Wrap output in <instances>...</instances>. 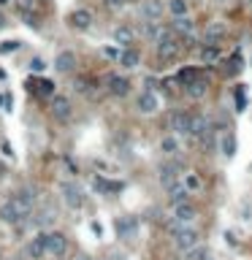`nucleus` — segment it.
<instances>
[{
    "label": "nucleus",
    "mask_w": 252,
    "mask_h": 260,
    "mask_svg": "<svg viewBox=\"0 0 252 260\" xmlns=\"http://www.w3.org/2000/svg\"><path fill=\"white\" fill-rule=\"evenodd\" d=\"M33 203H36L33 190H19L14 198L0 203V222L17 225V222H22V219H28L33 214Z\"/></svg>",
    "instance_id": "nucleus-1"
},
{
    "label": "nucleus",
    "mask_w": 252,
    "mask_h": 260,
    "mask_svg": "<svg viewBox=\"0 0 252 260\" xmlns=\"http://www.w3.org/2000/svg\"><path fill=\"white\" fill-rule=\"evenodd\" d=\"M195 217H198V209L190 201L187 203H179V206H174V217H171V222H168V230L174 233L179 228H187V225L195 222Z\"/></svg>",
    "instance_id": "nucleus-2"
},
{
    "label": "nucleus",
    "mask_w": 252,
    "mask_h": 260,
    "mask_svg": "<svg viewBox=\"0 0 252 260\" xmlns=\"http://www.w3.org/2000/svg\"><path fill=\"white\" fill-rule=\"evenodd\" d=\"M157 57H160L163 60V63H168V60H174L176 55H179V52H182V41H179V38L174 36V33H165V36H160V38H157Z\"/></svg>",
    "instance_id": "nucleus-3"
},
{
    "label": "nucleus",
    "mask_w": 252,
    "mask_h": 260,
    "mask_svg": "<svg viewBox=\"0 0 252 260\" xmlns=\"http://www.w3.org/2000/svg\"><path fill=\"white\" fill-rule=\"evenodd\" d=\"M195 244H201V233H198L195 228H179L174 230V246L179 252H187V249H193Z\"/></svg>",
    "instance_id": "nucleus-4"
},
{
    "label": "nucleus",
    "mask_w": 252,
    "mask_h": 260,
    "mask_svg": "<svg viewBox=\"0 0 252 260\" xmlns=\"http://www.w3.org/2000/svg\"><path fill=\"white\" fill-rule=\"evenodd\" d=\"M60 192H63V201H65V206H68V209H82V206H84V192H82V187H79V184L63 182Z\"/></svg>",
    "instance_id": "nucleus-5"
},
{
    "label": "nucleus",
    "mask_w": 252,
    "mask_h": 260,
    "mask_svg": "<svg viewBox=\"0 0 252 260\" xmlns=\"http://www.w3.org/2000/svg\"><path fill=\"white\" fill-rule=\"evenodd\" d=\"M65 249H68V238H65V233H60V230L46 233V252H49V255L63 257Z\"/></svg>",
    "instance_id": "nucleus-6"
},
{
    "label": "nucleus",
    "mask_w": 252,
    "mask_h": 260,
    "mask_svg": "<svg viewBox=\"0 0 252 260\" xmlns=\"http://www.w3.org/2000/svg\"><path fill=\"white\" fill-rule=\"evenodd\" d=\"M190 128H193V114H187V111H174L171 114V130L176 136H190Z\"/></svg>",
    "instance_id": "nucleus-7"
},
{
    "label": "nucleus",
    "mask_w": 252,
    "mask_h": 260,
    "mask_svg": "<svg viewBox=\"0 0 252 260\" xmlns=\"http://www.w3.org/2000/svg\"><path fill=\"white\" fill-rule=\"evenodd\" d=\"M106 90H109L114 98H125L130 92V82L125 76H119V73H111L109 82H106Z\"/></svg>",
    "instance_id": "nucleus-8"
},
{
    "label": "nucleus",
    "mask_w": 252,
    "mask_h": 260,
    "mask_svg": "<svg viewBox=\"0 0 252 260\" xmlns=\"http://www.w3.org/2000/svg\"><path fill=\"white\" fill-rule=\"evenodd\" d=\"M52 114H55L57 122H65V119H71V114H74V109H71V101L63 95H55L52 98Z\"/></svg>",
    "instance_id": "nucleus-9"
},
{
    "label": "nucleus",
    "mask_w": 252,
    "mask_h": 260,
    "mask_svg": "<svg viewBox=\"0 0 252 260\" xmlns=\"http://www.w3.org/2000/svg\"><path fill=\"white\" fill-rule=\"evenodd\" d=\"M136 106H138V111H141V114H155V111L160 109V101H157V95L152 90H144L141 95H138Z\"/></svg>",
    "instance_id": "nucleus-10"
},
{
    "label": "nucleus",
    "mask_w": 252,
    "mask_h": 260,
    "mask_svg": "<svg viewBox=\"0 0 252 260\" xmlns=\"http://www.w3.org/2000/svg\"><path fill=\"white\" fill-rule=\"evenodd\" d=\"M68 25L74 30H90L92 28V14L87 9H76V11H71V14H68Z\"/></svg>",
    "instance_id": "nucleus-11"
},
{
    "label": "nucleus",
    "mask_w": 252,
    "mask_h": 260,
    "mask_svg": "<svg viewBox=\"0 0 252 260\" xmlns=\"http://www.w3.org/2000/svg\"><path fill=\"white\" fill-rule=\"evenodd\" d=\"M25 252H28V257H33V260H44V255H49V252H46V230L38 233V236L28 244Z\"/></svg>",
    "instance_id": "nucleus-12"
},
{
    "label": "nucleus",
    "mask_w": 252,
    "mask_h": 260,
    "mask_svg": "<svg viewBox=\"0 0 252 260\" xmlns=\"http://www.w3.org/2000/svg\"><path fill=\"white\" fill-rule=\"evenodd\" d=\"M138 63H141V55H138V49H133V46H125L122 52H119V65L128 71L138 68Z\"/></svg>",
    "instance_id": "nucleus-13"
},
{
    "label": "nucleus",
    "mask_w": 252,
    "mask_h": 260,
    "mask_svg": "<svg viewBox=\"0 0 252 260\" xmlns=\"http://www.w3.org/2000/svg\"><path fill=\"white\" fill-rule=\"evenodd\" d=\"M187 201H190V190L184 187V182L171 184V187H168V203L179 206V203H187Z\"/></svg>",
    "instance_id": "nucleus-14"
},
{
    "label": "nucleus",
    "mask_w": 252,
    "mask_h": 260,
    "mask_svg": "<svg viewBox=\"0 0 252 260\" xmlns=\"http://www.w3.org/2000/svg\"><path fill=\"white\" fill-rule=\"evenodd\" d=\"M55 68L60 73H74L76 71V55L74 52H60L57 60H55Z\"/></svg>",
    "instance_id": "nucleus-15"
},
{
    "label": "nucleus",
    "mask_w": 252,
    "mask_h": 260,
    "mask_svg": "<svg viewBox=\"0 0 252 260\" xmlns=\"http://www.w3.org/2000/svg\"><path fill=\"white\" fill-rule=\"evenodd\" d=\"M141 17L144 19H160L163 17V0H141Z\"/></svg>",
    "instance_id": "nucleus-16"
},
{
    "label": "nucleus",
    "mask_w": 252,
    "mask_h": 260,
    "mask_svg": "<svg viewBox=\"0 0 252 260\" xmlns=\"http://www.w3.org/2000/svg\"><path fill=\"white\" fill-rule=\"evenodd\" d=\"M225 25L222 22H211V25H206V33H203V44H209V46H214L220 38L225 36Z\"/></svg>",
    "instance_id": "nucleus-17"
},
{
    "label": "nucleus",
    "mask_w": 252,
    "mask_h": 260,
    "mask_svg": "<svg viewBox=\"0 0 252 260\" xmlns=\"http://www.w3.org/2000/svg\"><path fill=\"white\" fill-rule=\"evenodd\" d=\"M176 176H179V165L176 163H168V165H163V168H160V184L165 190H168L171 184H176Z\"/></svg>",
    "instance_id": "nucleus-18"
},
{
    "label": "nucleus",
    "mask_w": 252,
    "mask_h": 260,
    "mask_svg": "<svg viewBox=\"0 0 252 260\" xmlns=\"http://www.w3.org/2000/svg\"><path fill=\"white\" fill-rule=\"evenodd\" d=\"M114 41L117 44H122V46H130L136 41V33H133V28H128V25H119V28H114Z\"/></svg>",
    "instance_id": "nucleus-19"
},
{
    "label": "nucleus",
    "mask_w": 252,
    "mask_h": 260,
    "mask_svg": "<svg viewBox=\"0 0 252 260\" xmlns=\"http://www.w3.org/2000/svg\"><path fill=\"white\" fill-rule=\"evenodd\" d=\"M30 84L38 98H55V82L52 79H38V82H30Z\"/></svg>",
    "instance_id": "nucleus-20"
},
{
    "label": "nucleus",
    "mask_w": 252,
    "mask_h": 260,
    "mask_svg": "<svg viewBox=\"0 0 252 260\" xmlns=\"http://www.w3.org/2000/svg\"><path fill=\"white\" fill-rule=\"evenodd\" d=\"M174 33H182V36H193L195 33V22L190 17H174Z\"/></svg>",
    "instance_id": "nucleus-21"
},
{
    "label": "nucleus",
    "mask_w": 252,
    "mask_h": 260,
    "mask_svg": "<svg viewBox=\"0 0 252 260\" xmlns=\"http://www.w3.org/2000/svg\"><path fill=\"white\" fill-rule=\"evenodd\" d=\"M184 90H187V95H190V98H195V101H198V98H203V95H206L209 82H206V79H195V82H193V84H187Z\"/></svg>",
    "instance_id": "nucleus-22"
},
{
    "label": "nucleus",
    "mask_w": 252,
    "mask_h": 260,
    "mask_svg": "<svg viewBox=\"0 0 252 260\" xmlns=\"http://www.w3.org/2000/svg\"><path fill=\"white\" fill-rule=\"evenodd\" d=\"M206 133H209V119H206V117H193V128H190V136L206 138Z\"/></svg>",
    "instance_id": "nucleus-23"
},
{
    "label": "nucleus",
    "mask_w": 252,
    "mask_h": 260,
    "mask_svg": "<svg viewBox=\"0 0 252 260\" xmlns=\"http://www.w3.org/2000/svg\"><path fill=\"white\" fill-rule=\"evenodd\" d=\"M182 257L184 260H209V249H206V246H201V244H195L193 249L182 252Z\"/></svg>",
    "instance_id": "nucleus-24"
},
{
    "label": "nucleus",
    "mask_w": 252,
    "mask_h": 260,
    "mask_svg": "<svg viewBox=\"0 0 252 260\" xmlns=\"http://www.w3.org/2000/svg\"><path fill=\"white\" fill-rule=\"evenodd\" d=\"M160 152H163V155H176V152H179L176 136H163L160 138Z\"/></svg>",
    "instance_id": "nucleus-25"
},
{
    "label": "nucleus",
    "mask_w": 252,
    "mask_h": 260,
    "mask_svg": "<svg viewBox=\"0 0 252 260\" xmlns=\"http://www.w3.org/2000/svg\"><path fill=\"white\" fill-rule=\"evenodd\" d=\"M217 60H220V52H217L214 46H209V44H206V46L201 49V63H203V65H214Z\"/></svg>",
    "instance_id": "nucleus-26"
},
{
    "label": "nucleus",
    "mask_w": 252,
    "mask_h": 260,
    "mask_svg": "<svg viewBox=\"0 0 252 260\" xmlns=\"http://www.w3.org/2000/svg\"><path fill=\"white\" fill-rule=\"evenodd\" d=\"M171 17H187V0H168Z\"/></svg>",
    "instance_id": "nucleus-27"
},
{
    "label": "nucleus",
    "mask_w": 252,
    "mask_h": 260,
    "mask_svg": "<svg viewBox=\"0 0 252 260\" xmlns=\"http://www.w3.org/2000/svg\"><path fill=\"white\" fill-rule=\"evenodd\" d=\"M184 187H187L190 192H198V190L203 187L201 176H198V173H184Z\"/></svg>",
    "instance_id": "nucleus-28"
},
{
    "label": "nucleus",
    "mask_w": 252,
    "mask_h": 260,
    "mask_svg": "<svg viewBox=\"0 0 252 260\" xmlns=\"http://www.w3.org/2000/svg\"><path fill=\"white\" fill-rule=\"evenodd\" d=\"M195 79H201V73H198L195 68H182V71H179V82H182L184 87H187V84H193Z\"/></svg>",
    "instance_id": "nucleus-29"
},
{
    "label": "nucleus",
    "mask_w": 252,
    "mask_h": 260,
    "mask_svg": "<svg viewBox=\"0 0 252 260\" xmlns=\"http://www.w3.org/2000/svg\"><path fill=\"white\" fill-rule=\"evenodd\" d=\"M133 230H136L133 219H119V222H117V233H119V236H128V233H133Z\"/></svg>",
    "instance_id": "nucleus-30"
},
{
    "label": "nucleus",
    "mask_w": 252,
    "mask_h": 260,
    "mask_svg": "<svg viewBox=\"0 0 252 260\" xmlns=\"http://www.w3.org/2000/svg\"><path fill=\"white\" fill-rule=\"evenodd\" d=\"M233 149H236V141H233V136H225L222 138V155H233Z\"/></svg>",
    "instance_id": "nucleus-31"
},
{
    "label": "nucleus",
    "mask_w": 252,
    "mask_h": 260,
    "mask_svg": "<svg viewBox=\"0 0 252 260\" xmlns=\"http://www.w3.org/2000/svg\"><path fill=\"white\" fill-rule=\"evenodd\" d=\"M19 49V41H6V44H0V55H11V52H17Z\"/></svg>",
    "instance_id": "nucleus-32"
},
{
    "label": "nucleus",
    "mask_w": 252,
    "mask_h": 260,
    "mask_svg": "<svg viewBox=\"0 0 252 260\" xmlns=\"http://www.w3.org/2000/svg\"><path fill=\"white\" fill-rule=\"evenodd\" d=\"M38 6V0H19V9L22 11H33Z\"/></svg>",
    "instance_id": "nucleus-33"
},
{
    "label": "nucleus",
    "mask_w": 252,
    "mask_h": 260,
    "mask_svg": "<svg viewBox=\"0 0 252 260\" xmlns=\"http://www.w3.org/2000/svg\"><path fill=\"white\" fill-rule=\"evenodd\" d=\"M30 68H33V71H36V73H41V71L46 68V63H44V60H41V57H36V60H33V63H30Z\"/></svg>",
    "instance_id": "nucleus-34"
},
{
    "label": "nucleus",
    "mask_w": 252,
    "mask_h": 260,
    "mask_svg": "<svg viewBox=\"0 0 252 260\" xmlns=\"http://www.w3.org/2000/svg\"><path fill=\"white\" fill-rule=\"evenodd\" d=\"M106 6H111V9H122L125 0H106Z\"/></svg>",
    "instance_id": "nucleus-35"
},
{
    "label": "nucleus",
    "mask_w": 252,
    "mask_h": 260,
    "mask_svg": "<svg viewBox=\"0 0 252 260\" xmlns=\"http://www.w3.org/2000/svg\"><path fill=\"white\" fill-rule=\"evenodd\" d=\"M3 155L6 157H14V152H11V144L9 141H3Z\"/></svg>",
    "instance_id": "nucleus-36"
},
{
    "label": "nucleus",
    "mask_w": 252,
    "mask_h": 260,
    "mask_svg": "<svg viewBox=\"0 0 252 260\" xmlns=\"http://www.w3.org/2000/svg\"><path fill=\"white\" fill-rule=\"evenodd\" d=\"M103 55H106V57H117V60H119V52H117V49H109V46L103 49Z\"/></svg>",
    "instance_id": "nucleus-37"
},
{
    "label": "nucleus",
    "mask_w": 252,
    "mask_h": 260,
    "mask_svg": "<svg viewBox=\"0 0 252 260\" xmlns=\"http://www.w3.org/2000/svg\"><path fill=\"white\" fill-rule=\"evenodd\" d=\"M74 260H92V257H90V255H76Z\"/></svg>",
    "instance_id": "nucleus-38"
},
{
    "label": "nucleus",
    "mask_w": 252,
    "mask_h": 260,
    "mask_svg": "<svg viewBox=\"0 0 252 260\" xmlns=\"http://www.w3.org/2000/svg\"><path fill=\"white\" fill-rule=\"evenodd\" d=\"M3 176H6V165L0 163V179H3Z\"/></svg>",
    "instance_id": "nucleus-39"
},
{
    "label": "nucleus",
    "mask_w": 252,
    "mask_h": 260,
    "mask_svg": "<svg viewBox=\"0 0 252 260\" xmlns=\"http://www.w3.org/2000/svg\"><path fill=\"white\" fill-rule=\"evenodd\" d=\"M11 3V0H0V6H9Z\"/></svg>",
    "instance_id": "nucleus-40"
}]
</instances>
